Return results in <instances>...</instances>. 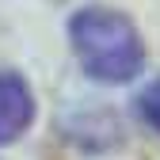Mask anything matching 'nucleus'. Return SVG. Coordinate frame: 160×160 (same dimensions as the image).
<instances>
[{"mask_svg": "<svg viewBox=\"0 0 160 160\" xmlns=\"http://www.w3.org/2000/svg\"><path fill=\"white\" fill-rule=\"evenodd\" d=\"M69 38L80 65L92 80L103 84H126L145 65V46L137 27L122 12L111 8H84L69 19Z\"/></svg>", "mask_w": 160, "mask_h": 160, "instance_id": "nucleus-1", "label": "nucleus"}, {"mask_svg": "<svg viewBox=\"0 0 160 160\" xmlns=\"http://www.w3.org/2000/svg\"><path fill=\"white\" fill-rule=\"evenodd\" d=\"M34 118V99L23 76L12 69H0V145H12Z\"/></svg>", "mask_w": 160, "mask_h": 160, "instance_id": "nucleus-2", "label": "nucleus"}, {"mask_svg": "<svg viewBox=\"0 0 160 160\" xmlns=\"http://www.w3.org/2000/svg\"><path fill=\"white\" fill-rule=\"evenodd\" d=\"M137 111H141L145 126L160 133V76H156L152 84H149V88L141 92V99H137Z\"/></svg>", "mask_w": 160, "mask_h": 160, "instance_id": "nucleus-3", "label": "nucleus"}]
</instances>
